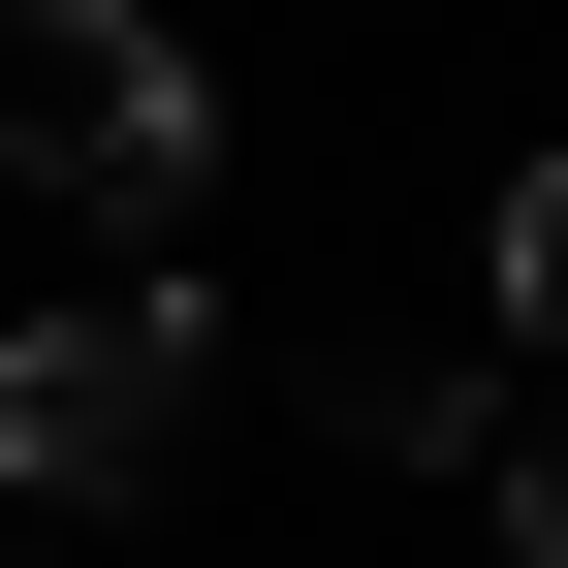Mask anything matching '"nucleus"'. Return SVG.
I'll list each match as a JSON object with an SVG mask.
<instances>
[{
    "label": "nucleus",
    "mask_w": 568,
    "mask_h": 568,
    "mask_svg": "<svg viewBox=\"0 0 568 568\" xmlns=\"http://www.w3.org/2000/svg\"><path fill=\"white\" fill-rule=\"evenodd\" d=\"M0 190H63V222H190L222 190V95H190L159 0H0Z\"/></svg>",
    "instance_id": "f257e3e1"
},
{
    "label": "nucleus",
    "mask_w": 568,
    "mask_h": 568,
    "mask_svg": "<svg viewBox=\"0 0 568 568\" xmlns=\"http://www.w3.org/2000/svg\"><path fill=\"white\" fill-rule=\"evenodd\" d=\"M190 443H222V316L190 284H95V316L0 347V506H159Z\"/></svg>",
    "instance_id": "f03ea898"
},
{
    "label": "nucleus",
    "mask_w": 568,
    "mask_h": 568,
    "mask_svg": "<svg viewBox=\"0 0 568 568\" xmlns=\"http://www.w3.org/2000/svg\"><path fill=\"white\" fill-rule=\"evenodd\" d=\"M474 474H506V537L568 568V347H537V379H506V410H474Z\"/></svg>",
    "instance_id": "7ed1b4c3"
},
{
    "label": "nucleus",
    "mask_w": 568,
    "mask_h": 568,
    "mask_svg": "<svg viewBox=\"0 0 568 568\" xmlns=\"http://www.w3.org/2000/svg\"><path fill=\"white\" fill-rule=\"evenodd\" d=\"M506 347H568V159L506 190Z\"/></svg>",
    "instance_id": "20e7f679"
}]
</instances>
